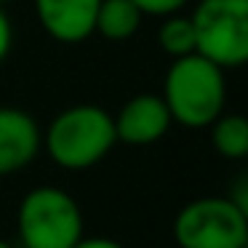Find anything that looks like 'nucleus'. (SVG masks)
I'll return each instance as SVG.
<instances>
[{"mask_svg":"<svg viewBox=\"0 0 248 248\" xmlns=\"http://www.w3.org/2000/svg\"><path fill=\"white\" fill-rule=\"evenodd\" d=\"M72 248H123L112 237H80Z\"/></svg>","mask_w":248,"mask_h":248,"instance_id":"15","label":"nucleus"},{"mask_svg":"<svg viewBox=\"0 0 248 248\" xmlns=\"http://www.w3.org/2000/svg\"><path fill=\"white\" fill-rule=\"evenodd\" d=\"M43 147L38 120L19 107H0V176L27 168Z\"/></svg>","mask_w":248,"mask_h":248,"instance_id":"8","label":"nucleus"},{"mask_svg":"<svg viewBox=\"0 0 248 248\" xmlns=\"http://www.w3.org/2000/svg\"><path fill=\"white\" fill-rule=\"evenodd\" d=\"M211 128V144L227 160H246L248 157V118L235 112H221Z\"/></svg>","mask_w":248,"mask_h":248,"instance_id":"10","label":"nucleus"},{"mask_svg":"<svg viewBox=\"0 0 248 248\" xmlns=\"http://www.w3.org/2000/svg\"><path fill=\"white\" fill-rule=\"evenodd\" d=\"M227 198L232 200V205H235V208L240 211V216L248 221V173H243V176L235 179V184H232Z\"/></svg>","mask_w":248,"mask_h":248,"instance_id":"13","label":"nucleus"},{"mask_svg":"<svg viewBox=\"0 0 248 248\" xmlns=\"http://www.w3.org/2000/svg\"><path fill=\"white\" fill-rule=\"evenodd\" d=\"M3 3H8V0H0V6H3Z\"/></svg>","mask_w":248,"mask_h":248,"instance_id":"18","label":"nucleus"},{"mask_svg":"<svg viewBox=\"0 0 248 248\" xmlns=\"http://www.w3.org/2000/svg\"><path fill=\"white\" fill-rule=\"evenodd\" d=\"M189 19L200 56L221 70L248 64V0H198Z\"/></svg>","mask_w":248,"mask_h":248,"instance_id":"4","label":"nucleus"},{"mask_svg":"<svg viewBox=\"0 0 248 248\" xmlns=\"http://www.w3.org/2000/svg\"><path fill=\"white\" fill-rule=\"evenodd\" d=\"M248 221L230 198H198L182 205L173 219L179 248H243Z\"/></svg>","mask_w":248,"mask_h":248,"instance_id":"5","label":"nucleus"},{"mask_svg":"<svg viewBox=\"0 0 248 248\" xmlns=\"http://www.w3.org/2000/svg\"><path fill=\"white\" fill-rule=\"evenodd\" d=\"M157 43L171 59H182V56L198 54V40H195V27L192 19L182 16V14H171L163 19L160 30H157Z\"/></svg>","mask_w":248,"mask_h":248,"instance_id":"11","label":"nucleus"},{"mask_svg":"<svg viewBox=\"0 0 248 248\" xmlns=\"http://www.w3.org/2000/svg\"><path fill=\"white\" fill-rule=\"evenodd\" d=\"M16 232L24 248H72L83 237L80 205L59 187H35L19 203Z\"/></svg>","mask_w":248,"mask_h":248,"instance_id":"3","label":"nucleus"},{"mask_svg":"<svg viewBox=\"0 0 248 248\" xmlns=\"http://www.w3.org/2000/svg\"><path fill=\"white\" fill-rule=\"evenodd\" d=\"M115 136L131 147H150L160 141L173 125L160 93H136L115 115Z\"/></svg>","mask_w":248,"mask_h":248,"instance_id":"6","label":"nucleus"},{"mask_svg":"<svg viewBox=\"0 0 248 248\" xmlns=\"http://www.w3.org/2000/svg\"><path fill=\"white\" fill-rule=\"evenodd\" d=\"M243 248H248V232H246V240H243Z\"/></svg>","mask_w":248,"mask_h":248,"instance_id":"17","label":"nucleus"},{"mask_svg":"<svg viewBox=\"0 0 248 248\" xmlns=\"http://www.w3.org/2000/svg\"><path fill=\"white\" fill-rule=\"evenodd\" d=\"M0 248H11V246H8V243H6V240H0Z\"/></svg>","mask_w":248,"mask_h":248,"instance_id":"16","label":"nucleus"},{"mask_svg":"<svg viewBox=\"0 0 248 248\" xmlns=\"http://www.w3.org/2000/svg\"><path fill=\"white\" fill-rule=\"evenodd\" d=\"M11 46H14V27H11V19H8L6 8L0 6V62L8 56Z\"/></svg>","mask_w":248,"mask_h":248,"instance_id":"14","label":"nucleus"},{"mask_svg":"<svg viewBox=\"0 0 248 248\" xmlns=\"http://www.w3.org/2000/svg\"><path fill=\"white\" fill-rule=\"evenodd\" d=\"M136 8H139L144 16H171V14H179L189 0H131Z\"/></svg>","mask_w":248,"mask_h":248,"instance_id":"12","label":"nucleus"},{"mask_svg":"<svg viewBox=\"0 0 248 248\" xmlns=\"http://www.w3.org/2000/svg\"><path fill=\"white\" fill-rule=\"evenodd\" d=\"M43 144L59 168L86 171L102 163L118 144L115 120L99 104H75L51 120Z\"/></svg>","mask_w":248,"mask_h":248,"instance_id":"2","label":"nucleus"},{"mask_svg":"<svg viewBox=\"0 0 248 248\" xmlns=\"http://www.w3.org/2000/svg\"><path fill=\"white\" fill-rule=\"evenodd\" d=\"M144 14L131 3V0H102L96 11V27L93 32H99L104 40H128L139 32Z\"/></svg>","mask_w":248,"mask_h":248,"instance_id":"9","label":"nucleus"},{"mask_svg":"<svg viewBox=\"0 0 248 248\" xmlns=\"http://www.w3.org/2000/svg\"><path fill=\"white\" fill-rule=\"evenodd\" d=\"M38 24L56 43L75 46L93 35L102 0H32Z\"/></svg>","mask_w":248,"mask_h":248,"instance_id":"7","label":"nucleus"},{"mask_svg":"<svg viewBox=\"0 0 248 248\" xmlns=\"http://www.w3.org/2000/svg\"><path fill=\"white\" fill-rule=\"evenodd\" d=\"M160 96L173 123L184 125V128H208L224 112V70L200 54L173 59L163 78Z\"/></svg>","mask_w":248,"mask_h":248,"instance_id":"1","label":"nucleus"},{"mask_svg":"<svg viewBox=\"0 0 248 248\" xmlns=\"http://www.w3.org/2000/svg\"><path fill=\"white\" fill-rule=\"evenodd\" d=\"M246 160H248V157H246Z\"/></svg>","mask_w":248,"mask_h":248,"instance_id":"19","label":"nucleus"}]
</instances>
